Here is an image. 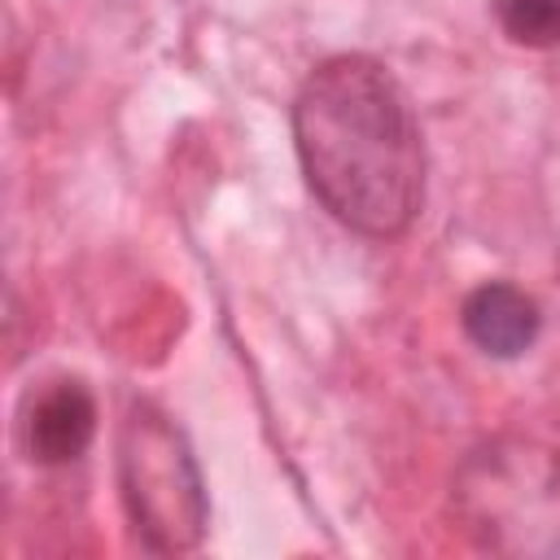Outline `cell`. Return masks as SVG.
<instances>
[{
	"label": "cell",
	"instance_id": "obj_2",
	"mask_svg": "<svg viewBox=\"0 0 560 560\" xmlns=\"http://www.w3.org/2000/svg\"><path fill=\"white\" fill-rule=\"evenodd\" d=\"M118 486L149 551L175 556L206 534V486L184 433L153 402H131L118 429Z\"/></svg>",
	"mask_w": 560,
	"mask_h": 560
},
{
	"label": "cell",
	"instance_id": "obj_1",
	"mask_svg": "<svg viewBox=\"0 0 560 560\" xmlns=\"http://www.w3.org/2000/svg\"><path fill=\"white\" fill-rule=\"evenodd\" d=\"M293 149L319 206L359 236H402L424 201V140L402 83L368 52L319 61L293 101Z\"/></svg>",
	"mask_w": 560,
	"mask_h": 560
},
{
	"label": "cell",
	"instance_id": "obj_3",
	"mask_svg": "<svg viewBox=\"0 0 560 560\" xmlns=\"http://www.w3.org/2000/svg\"><path fill=\"white\" fill-rule=\"evenodd\" d=\"M459 324L468 332V341L481 350V354H494V359H516L525 354L534 341H538V328H542V311L538 302L508 284V280H486L477 284L464 306H459Z\"/></svg>",
	"mask_w": 560,
	"mask_h": 560
},
{
	"label": "cell",
	"instance_id": "obj_4",
	"mask_svg": "<svg viewBox=\"0 0 560 560\" xmlns=\"http://www.w3.org/2000/svg\"><path fill=\"white\" fill-rule=\"evenodd\" d=\"M96 438V398L83 381H52L26 420V446L39 464H74Z\"/></svg>",
	"mask_w": 560,
	"mask_h": 560
},
{
	"label": "cell",
	"instance_id": "obj_5",
	"mask_svg": "<svg viewBox=\"0 0 560 560\" xmlns=\"http://www.w3.org/2000/svg\"><path fill=\"white\" fill-rule=\"evenodd\" d=\"M494 18L503 35L521 48L560 44V0H494Z\"/></svg>",
	"mask_w": 560,
	"mask_h": 560
}]
</instances>
